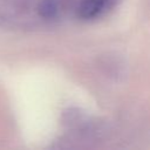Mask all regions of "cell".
<instances>
[{"instance_id":"1","label":"cell","mask_w":150,"mask_h":150,"mask_svg":"<svg viewBox=\"0 0 150 150\" xmlns=\"http://www.w3.org/2000/svg\"><path fill=\"white\" fill-rule=\"evenodd\" d=\"M76 0H0V27L12 30L52 28L63 22Z\"/></svg>"},{"instance_id":"2","label":"cell","mask_w":150,"mask_h":150,"mask_svg":"<svg viewBox=\"0 0 150 150\" xmlns=\"http://www.w3.org/2000/svg\"><path fill=\"white\" fill-rule=\"evenodd\" d=\"M120 0H77L75 12L83 21H95L105 16Z\"/></svg>"}]
</instances>
